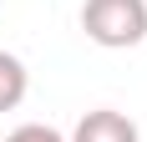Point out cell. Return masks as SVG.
<instances>
[{
  "label": "cell",
  "instance_id": "6da1fadb",
  "mask_svg": "<svg viewBox=\"0 0 147 142\" xmlns=\"http://www.w3.org/2000/svg\"><path fill=\"white\" fill-rule=\"evenodd\" d=\"M81 30H86V41L107 46V51L142 46L147 41V0H86Z\"/></svg>",
  "mask_w": 147,
  "mask_h": 142
},
{
  "label": "cell",
  "instance_id": "7a4b0ae2",
  "mask_svg": "<svg viewBox=\"0 0 147 142\" xmlns=\"http://www.w3.org/2000/svg\"><path fill=\"white\" fill-rule=\"evenodd\" d=\"M71 142H142V137H137V122H132L127 112L96 107V112H86L81 122H76Z\"/></svg>",
  "mask_w": 147,
  "mask_h": 142
},
{
  "label": "cell",
  "instance_id": "3957f363",
  "mask_svg": "<svg viewBox=\"0 0 147 142\" xmlns=\"http://www.w3.org/2000/svg\"><path fill=\"white\" fill-rule=\"evenodd\" d=\"M30 91V71L20 56H10V51H0V112H15L20 101H26Z\"/></svg>",
  "mask_w": 147,
  "mask_h": 142
},
{
  "label": "cell",
  "instance_id": "277c9868",
  "mask_svg": "<svg viewBox=\"0 0 147 142\" xmlns=\"http://www.w3.org/2000/svg\"><path fill=\"white\" fill-rule=\"evenodd\" d=\"M5 142H66V137H61L56 127H41V122H26V127H15V132H10Z\"/></svg>",
  "mask_w": 147,
  "mask_h": 142
}]
</instances>
